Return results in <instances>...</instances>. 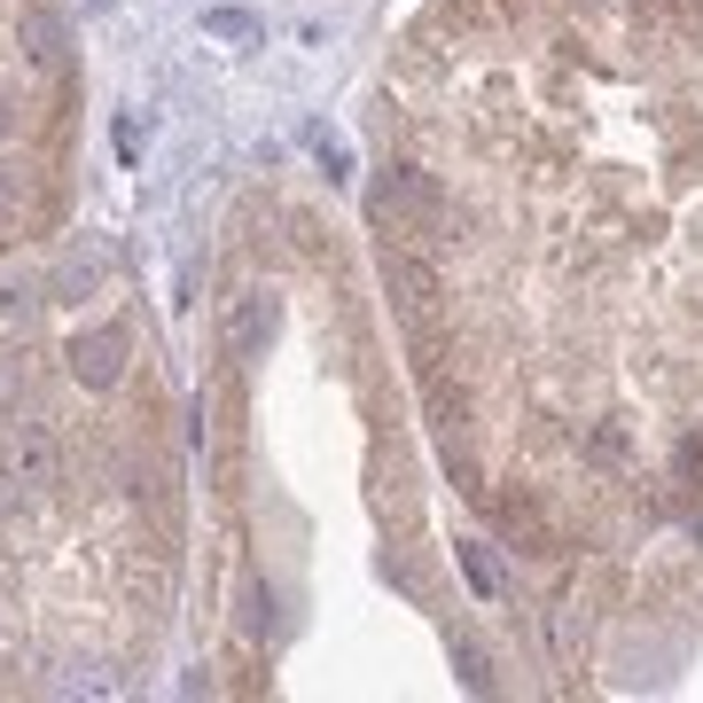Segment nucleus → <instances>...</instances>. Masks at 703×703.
I'll return each instance as SVG.
<instances>
[{
    "label": "nucleus",
    "mask_w": 703,
    "mask_h": 703,
    "mask_svg": "<svg viewBox=\"0 0 703 703\" xmlns=\"http://www.w3.org/2000/svg\"><path fill=\"white\" fill-rule=\"evenodd\" d=\"M63 360H71V376H78L86 391H110V383L126 376V328H118V321H95V328H78Z\"/></svg>",
    "instance_id": "nucleus-1"
},
{
    "label": "nucleus",
    "mask_w": 703,
    "mask_h": 703,
    "mask_svg": "<svg viewBox=\"0 0 703 703\" xmlns=\"http://www.w3.org/2000/svg\"><path fill=\"white\" fill-rule=\"evenodd\" d=\"M0 477H17V485L47 493V485L63 477V446H55L40 422H24V430H9V446H0Z\"/></svg>",
    "instance_id": "nucleus-2"
},
{
    "label": "nucleus",
    "mask_w": 703,
    "mask_h": 703,
    "mask_svg": "<svg viewBox=\"0 0 703 703\" xmlns=\"http://www.w3.org/2000/svg\"><path fill=\"white\" fill-rule=\"evenodd\" d=\"M267 336H274V305L267 298H242L227 313V352H235V360H258V344H267Z\"/></svg>",
    "instance_id": "nucleus-3"
},
{
    "label": "nucleus",
    "mask_w": 703,
    "mask_h": 703,
    "mask_svg": "<svg viewBox=\"0 0 703 703\" xmlns=\"http://www.w3.org/2000/svg\"><path fill=\"white\" fill-rule=\"evenodd\" d=\"M102 290V267H95V258H63V267L47 274V298L55 305H78V298H95Z\"/></svg>",
    "instance_id": "nucleus-4"
},
{
    "label": "nucleus",
    "mask_w": 703,
    "mask_h": 703,
    "mask_svg": "<svg viewBox=\"0 0 703 703\" xmlns=\"http://www.w3.org/2000/svg\"><path fill=\"white\" fill-rule=\"evenodd\" d=\"M24 55H32L40 71H55V63H63V32H55V17H47V9H24Z\"/></svg>",
    "instance_id": "nucleus-5"
},
{
    "label": "nucleus",
    "mask_w": 703,
    "mask_h": 703,
    "mask_svg": "<svg viewBox=\"0 0 703 703\" xmlns=\"http://www.w3.org/2000/svg\"><path fill=\"white\" fill-rule=\"evenodd\" d=\"M204 32H212V40H258V17L219 0V9H204Z\"/></svg>",
    "instance_id": "nucleus-6"
},
{
    "label": "nucleus",
    "mask_w": 703,
    "mask_h": 703,
    "mask_svg": "<svg viewBox=\"0 0 703 703\" xmlns=\"http://www.w3.org/2000/svg\"><path fill=\"white\" fill-rule=\"evenodd\" d=\"M454 555H462V571H469V586H477V594H500V571H493V555H485L477 540H462Z\"/></svg>",
    "instance_id": "nucleus-7"
},
{
    "label": "nucleus",
    "mask_w": 703,
    "mask_h": 703,
    "mask_svg": "<svg viewBox=\"0 0 703 703\" xmlns=\"http://www.w3.org/2000/svg\"><path fill=\"white\" fill-rule=\"evenodd\" d=\"M17 212H24V172L0 164V227H17Z\"/></svg>",
    "instance_id": "nucleus-8"
},
{
    "label": "nucleus",
    "mask_w": 703,
    "mask_h": 703,
    "mask_svg": "<svg viewBox=\"0 0 703 703\" xmlns=\"http://www.w3.org/2000/svg\"><path fill=\"white\" fill-rule=\"evenodd\" d=\"M32 305H40V298H32V282H0V313H9V321H17V313H32Z\"/></svg>",
    "instance_id": "nucleus-9"
},
{
    "label": "nucleus",
    "mask_w": 703,
    "mask_h": 703,
    "mask_svg": "<svg viewBox=\"0 0 703 703\" xmlns=\"http://www.w3.org/2000/svg\"><path fill=\"white\" fill-rule=\"evenodd\" d=\"M141 141H149V126L141 118H118V156H141Z\"/></svg>",
    "instance_id": "nucleus-10"
},
{
    "label": "nucleus",
    "mask_w": 703,
    "mask_h": 703,
    "mask_svg": "<svg viewBox=\"0 0 703 703\" xmlns=\"http://www.w3.org/2000/svg\"><path fill=\"white\" fill-rule=\"evenodd\" d=\"M321 164H328V181H344V172H352V156H344V141H321Z\"/></svg>",
    "instance_id": "nucleus-11"
},
{
    "label": "nucleus",
    "mask_w": 703,
    "mask_h": 703,
    "mask_svg": "<svg viewBox=\"0 0 703 703\" xmlns=\"http://www.w3.org/2000/svg\"><path fill=\"white\" fill-rule=\"evenodd\" d=\"M9 126H17V118H9V102H0V141H9Z\"/></svg>",
    "instance_id": "nucleus-12"
}]
</instances>
